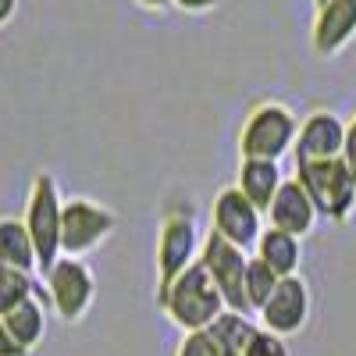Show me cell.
Instances as JSON below:
<instances>
[{"label":"cell","instance_id":"obj_1","mask_svg":"<svg viewBox=\"0 0 356 356\" xmlns=\"http://www.w3.org/2000/svg\"><path fill=\"white\" fill-rule=\"evenodd\" d=\"M157 307L164 310V317L175 324V328H182L186 335L193 332H207L211 324L228 310L221 289L214 285L211 271L203 267V260H196L186 275H178L175 285L168 292L157 296Z\"/></svg>","mask_w":356,"mask_h":356},{"label":"cell","instance_id":"obj_2","mask_svg":"<svg viewBox=\"0 0 356 356\" xmlns=\"http://www.w3.org/2000/svg\"><path fill=\"white\" fill-rule=\"evenodd\" d=\"M300 118L282 100H260L250 107L239 129V161H282L300 139Z\"/></svg>","mask_w":356,"mask_h":356},{"label":"cell","instance_id":"obj_3","mask_svg":"<svg viewBox=\"0 0 356 356\" xmlns=\"http://www.w3.org/2000/svg\"><path fill=\"white\" fill-rule=\"evenodd\" d=\"M22 221L29 228L36 243V257H40V275L47 267H54L65 257L61 250V225H65V196L61 186L50 171H36L33 182H29V196H25V211Z\"/></svg>","mask_w":356,"mask_h":356},{"label":"cell","instance_id":"obj_4","mask_svg":"<svg viewBox=\"0 0 356 356\" xmlns=\"http://www.w3.org/2000/svg\"><path fill=\"white\" fill-rule=\"evenodd\" d=\"M200 250H203V235H200L196 211L189 203H171L157 232V296L168 292L175 278L186 275L200 260Z\"/></svg>","mask_w":356,"mask_h":356},{"label":"cell","instance_id":"obj_5","mask_svg":"<svg viewBox=\"0 0 356 356\" xmlns=\"http://www.w3.org/2000/svg\"><path fill=\"white\" fill-rule=\"evenodd\" d=\"M43 300L50 314L65 324H82L97 303V275L79 257H61L54 267L43 271Z\"/></svg>","mask_w":356,"mask_h":356},{"label":"cell","instance_id":"obj_6","mask_svg":"<svg viewBox=\"0 0 356 356\" xmlns=\"http://www.w3.org/2000/svg\"><path fill=\"white\" fill-rule=\"evenodd\" d=\"M296 178L307 186V193L317 203L324 221L346 225L353 218V211H356V178H353V171L342 157L300 164L296 168Z\"/></svg>","mask_w":356,"mask_h":356},{"label":"cell","instance_id":"obj_7","mask_svg":"<svg viewBox=\"0 0 356 356\" xmlns=\"http://www.w3.org/2000/svg\"><path fill=\"white\" fill-rule=\"evenodd\" d=\"M114 232H118V214L111 207L89 200V196H68L65 200V225H61L65 257L86 260L89 253H97Z\"/></svg>","mask_w":356,"mask_h":356},{"label":"cell","instance_id":"obj_8","mask_svg":"<svg viewBox=\"0 0 356 356\" xmlns=\"http://www.w3.org/2000/svg\"><path fill=\"white\" fill-rule=\"evenodd\" d=\"M250 257H253V253H246V250H239L235 243H228L225 235H218L214 228L203 235L200 260H203L207 271H211L214 285L221 289L228 310H235V314H250V317H253V310H250V296H246Z\"/></svg>","mask_w":356,"mask_h":356},{"label":"cell","instance_id":"obj_9","mask_svg":"<svg viewBox=\"0 0 356 356\" xmlns=\"http://www.w3.org/2000/svg\"><path fill=\"white\" fill-rule=\"evenodd\" d=\"M310 314H314L310 282L303 275H292V278H282L275 296L264 303V310L257 314V324L278 339H292L310 324Z\"/></svg>","mask_w":356,"mask_h":356},{"label":"cell","instance_id":"obj_10","mask_svg":"<svg viewBox=\"0 0 356 356\" xmlns=\"http://www.w3.org/2000/svg\"><path fill=\"white\" fill-rule=\"evenodd\" d=\"M211 228L218 235H225L228 243H235L239 250L253 253V246L260 243L267 225H264V211L243 196L239 186H225L211 203Z\"/></svg>","mask_w":356,"mask_h":356},{"label":"cell","instance_id":"obj_11","mask_svg":"<svg viewBox=\"0 0 356 356\" xmlns=\"http://www.w3.org/2000/svg\"><path fill=\"white\" fill-rule=\"evenodd\" d=\"M342 150H346V122L335 111L317 107L303 118L300 139H296V146H292V161H296V168H300V164H314V161L342 157Z\"/></svg>","mask_w":356,"mask_h":356},{"label":"cell","instance_id":"obj_12","mask_svg":"<svg viewBox=\"0 0 356 356\" xmlns=\"http://www.w3.org/2000/svg\"><path fill=\"white\" fill-rule=\"evenodd\" d=\"M356 40V0H328L314 11L310 47L317 57H339Z\"/></svg>","mask_w":356,"mask_h":356},{"label":"cell","instance_id":"obj_13","mask_svg":"<svg viewBox=\"0 0 356 356\" xmlns=\"http://www.w3.org/2000/svg\"><path fill=\"white\" fill-rule=\"evenodd\" d=\"M267 221H271V228H282V232L296 235V239H307V235L317 232L321 211L300 178H285L275 203H271V211H267Z\"/></svg>","mask_w":356,"mask_h":356},{"label":"cell","instance_id":"obj_14","mask_svg":"<svg viewBox=\"0 0 356 356\" xmlns=\"http://www.w3.org/2000/svg\"><path fill=\"white\" fill-rule=\"evenodd\" d=\"M4 324L11 339L18 342V349H25L33 356L43 342H47V328H50V307L43 296H33V300H25L22 307H15L11 314H4Z\"/></svg>","mask_w":356,"mask_h":356},{"label":"cell","instance_id":"obj_15","mask_svg":"<svg viewBox=\"0 0 356 356\" xmlns=\"http://www.w3.org/2000/svg\"><path fill=\"white\" fill-rule=\"evenodd\" d=\"M282 182H285V175H282V164H278V161H239L235 186H239L243 196H246L253 207H260L264 214L271 211V203H275Z\"/></svg>","mask_w":356,"mask_h":356},{"label":"cell","instance_id":"obj_16","mask_svg":"<svg viewBox=\"0 0 356 356\" xmlns=\"http://www.w3.org/2000/svg\"><path fill=\"white\" fill-rule=\"evenodd\" d=\"M253 257H260L278 278H292V275H300V267H303V239L267 225L260 243L253 246Z\"/></svg>","mask_w":356,"mask_h":356},{"label":"cell","instance_id":"obj_17","mask_svg":"<svg viewBox=\"0 0 356 356\" xmlns=\"http://www.w3.org/2000/svg\"><path fill=\"white\" fill-rule=\"evenodd\" d=\"M0 264L22 267V271H40V257H36V243L29 235L25 221L15 214L0 218Z\"/></svg>","mask_w":356,"mask_h":356},{"label":"cell","instance_id":"obj_18","mask_svg":"<svg viewBox=\"0 0 356 356\" xmlns=\"http://www.w3.org/2000/svg\"><path fill=\"white\" fill-rule=\"evenodd\" d=\"M211 332L218 342H221V349L228 353V356H246L250 353V346H253V339L260 335V324L250 317V314H235V310H225L211 328Z\"/></svg>","mask_w":356,"mask_h":356},{"label":"cell","instance_id":"obj_19","mask_svg":"<svg viewBox=\"0 0 356 356\" xmlns=\"http://www.w3.org/2000/svg\"><path fill=\"white\" fill-rule=\"evenodd\" d=\"M33 296H43V282H36L33 271H22V267L0 264V317L11 314L15 307H22Z\"/></svg>","mask_w":356,"mask_h":356},{"label":"cell","instance_id":"obj_20","mask_svg":"<svg viewBox=\"0 0 356 356\" xmlns=\"http://www.w3.org/2000/svg\"><path fill=\"white\" fill-rule=\"evenodd\" d=\"M282 285V278L267 267L260 257H250V271H246V296H250V310L253 317L264 310V303L275 296V289Z\"/></svg>","mask_w":356,"mask_h":356},{"label":"cell","instance_id":"obj_21","mask_svg":"<svg viewBox=\"0 0 356 356\" xmlns=\"http://www.w3.org/2000/svg\"><path fill=\"white\" fill-rule=\"evenodd\" d=\"M175 356H228V353L221 349V342L211 332H193V335H182Z\"/></svg>","mask_w":356,"mask_h":356},{"label":"cell","instance_id":"obj_22","mask_svg":"<svg viewBox=\"0 0 356 356\" xmlns=\"http://www.w3.org/2000/svg\"><path fill=\"white\" fill-rule=\"evenodd\" d=\"M246 356H289V346H285V339H278V335L260 328V335L253 339V346H250Z\"/></svg>","mask_w":356,"mask_h":356},{"label":"cell","instance_id":"obj_23","mask_svg":"<svg viewBox=\"0 0 356 356\" xmlns=\"http://www.w3.org/2000/svg\"><path fill=\"white\" fill-rule=\"evenodd\" d=\"M171 8L186 11V15H207V11H218L221 0H171Z\"/></svg>","mask_w":356,"mask_h":356},{"label":"cell","instance_id":"obj_24","mask_svg":"<svg viewBox=\"0 0 356 356\" xmlns=\"http://www.w3.org/2000/svg\"><path fill=\"white\" fill-rule=\"evenodd\" d=\"M342 161L349 164V171L356 178V114L346 122V150H342Z\"/></svg>","mask_w":356,"mask_h":356},{"label":"cell","instance_id":"obj_25","mask_svg":"<svg viewBox=\"0 0 356 356\" xmlns=\"http://www.w3.org/2000/svg\"><path fill=\"white\" fill-rule=\"evenodd\" d=\"M0 356H29V353H25V349H18V342L11 339L4 317H0Z\"/></svg>","mask_w":356,"mask_h":356},{"label":"cell","instance_id":"obj_26","mask_svg":"<svg viewBox=\"0 0 356 356\" xmlns=\"http://www.w3.org/2000/svg\"><path fill=\"white\" fill-rule=\"evenodd\" d=\"M18 15V0H0V29H8Z\"/></svg>","mask_w":356,"mask_h":356},{"label":"cell","instance_id":"obj_27","mask_svg":"<svg viewBox=\"0 0 356 356\" xmlns=\"http://www.w3.org/2000/svg\"><path fill=\"white\" fill-rule=\"evenodd\" d=\"M136 8H143V11H168L171 8V0H132Z\"/></svg>","mask_w":356,"mask_h":356},{"label":"cell","instance_id":"obj_28","mask_svg":"<svg viewBox=\"0 0 356 356\" xmlns=\"http://www.w3.org/2000/svg\"><path fill=\"white\" fill-rule=\"evenodd\" d=\"M321 4H328V0H314V8H321Z\"/></svg>","mask_w":356,"mask_h":356}]
</instances>
